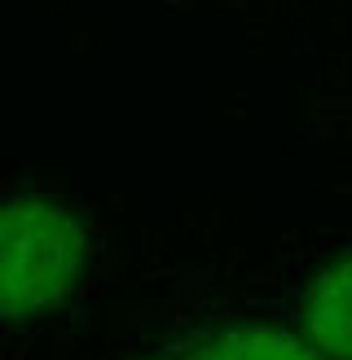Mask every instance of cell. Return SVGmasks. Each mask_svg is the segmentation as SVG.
<instances>
[{
	"label": "cell",
	"mask_w": 352,
	"mask_h": 360,
	"mask_svg": "<svg viewBox=\"0 0 352 360\" xmlns=\"http://www.w3.org/2000/svg\"><path fill=\"white\" fill-rule=\"evenodd\" d=\"M299 334L326 360H352V250L313 273L299 303Z\"/></svg>",
	"instance_id": "cell-2"
},
{
	"label": "cell",
	"mask_w": 352,
	"mask_h": 360,
	"mask_svg": "<svg viewBox=\"0 0 352 360\" xmlns=\"http://www.w3.org/2000/svg\"><path fill=\"white\" fill-rule=\"evenodd\" d=\"M199 360H326L299 330L282 326H229L211 334Z\"/></svg>",
	"instance_id": "cell-3"
},
{
	"label": "cell",
	"mask_w": 352,
	"mask_h": 360,
	"mask_svg": "<svg viewBox=\"0 0 352 360\" xmlns=\"http://www.w3.org/2000/svg\"><path fill=\"white\" fill-rule=\"evenodd\" d=\"M88 259L80 215L58 198L0 202V321H31L75 295Z\"/></svg>",
	"instance_id": "cell-1"
}]
</instances>
